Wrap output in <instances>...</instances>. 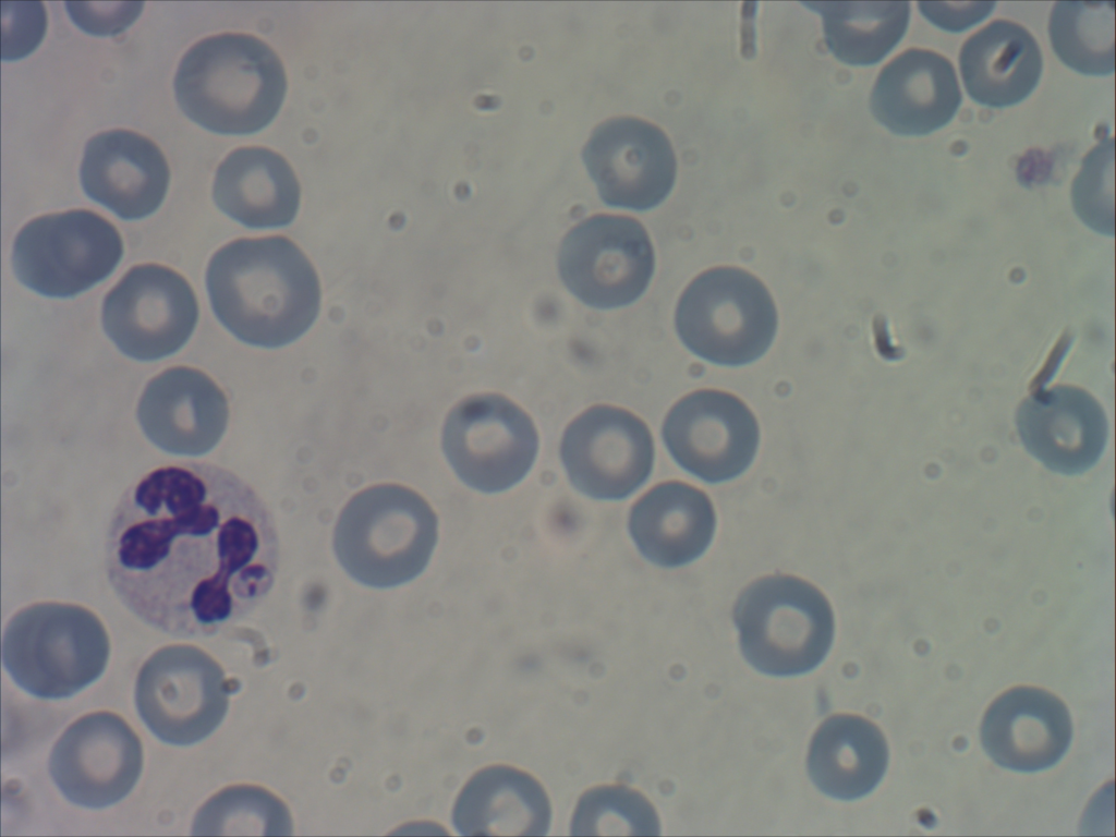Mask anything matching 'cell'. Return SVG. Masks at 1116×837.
Here are the masks:
<instances>
[{"label": "cell", "instance_id": "obj_1", "mask_svg": "<svg viewBox=\"0 0 1116 837\" xmlns=\"http://www.w3.org/2000/svg\"><path fill=\"white\" fill-rule=\"evenodd\" d=\"M277 566L264 502L210 463L147 473L125 490L108 526L106 569L117 596L177 638L216 633L269 590Z\"/></svg>", "mask_w": 1116, "mask_h": 837}, {"label": "cell", "instance_id": "obj_2", "mask_svg": "<svg viewBox=\"0 0 1116 837\" xmlns=\"http://www.w3.org/2000/svg\"><path fill=\"white\" fill-rule=\"evenodd\" d=\"M206 282L218 319L250 344H288L310 328L319 311L315 269L283 236L225 245L210 259Z\"/></svg>", "mask_w": 1116, "mask_h": 837}, {"label": "cell", "instance_id": "obj_3", "mask_svg": "<svg viewBox=\"0 0 1116 837\" xmlns=\"http://www.w3.org/2000/svg\"><path fill=\"white\" fill-rule=\"evenodd\" d=\"M287 89L283 65L260 39L226 33L195 44L175 77L177 101L193 122L220 134H251L279 111Z\"/></svg>", "mask_w": 1116, "mask_h": 837}, {"label": "cell", "instance_id": "obj_4", "mask_svg": "<svg viewBox=\"0 0 1116 837\" xmlns=\"http://www.w3.org/2000/svg\"><path fill=\"white\" fill-rule=\"evenodd\" d=\"M110 655L99 618L75 604L38 603L16 612L2 640V662L14 682L45 700L74 695L97 680Z\"/></svg>", "mask_w": 1116, "mask_h": 837}, {"label": "cell", "instance_id": "obj_5", "mask_svg": "<svg viewBox=\"0 0 1116 837\" xmlns=\"http://www.w3.org/2000/svg\"><path fill=\"white\" fill-rule=\"evenodd\" d=\"M437 539V518L417 493L381 484L355 495L335 531V551L359 582L389 587L426 567Z\"/></svg>", "mask_w": 1116, "mask_h": 837}, {"label": "cell", "instance_id": "obj_6", "mask_svg": "<svg viewBox=\"0 0 1116 837\" xmlns=\"http://www.w3.org/2000/svg\"><path fill=\"white\" fill-rule=\"evenodd\" d=\"M733 619L744 657L768 675L812 670L833 641L834 617L827 598L793 575H768L750 584L736 603Z\"/></svg>", "mask_w": 1116, "mask_h": 837}, {"label": "cell", "instance_id": "obj_7", "mask_svg": "<svg viewBox=\"0 0 1116 837\" xmlns=\"http://www.w3.org/2000/svg\"><path fill=\"white\" fill-rule=\"evenodd\" d=\"M682 342L698 356L719 365L753 362L771 345L777 312L765 286L736 267H717L696 277L676 312Z\"/></svg>", "mask_w": 1116, "mask_h": 837}, {"label": "cell", "instance_id": "obj_8", "mask_svg": "<svg viewBox=\"0 0 1116 837\" xmlns=\"http://www.w3.org/2000/svg\"><path fill=\"white\" fill-rule=\"evenodd\" d=\"M123 254L121 236L100 215L73 209L31 220L12 254L17 279L47 296L76 295L107 278Z\"/></svg>", "mask_w": 1116, "mask_h": 837}, {"label": "cell", "instance_id": "obj_9", "mask_svg": "<svg viewBox=\"0 0 1116 837\" xmlns=\"http://www.w3.org/2000/svg\"><path fill=\"white\" fill-rule=\"evenodd\" d=\"M228 694L220 665L190 644L156 651L140 669L135 683L142 720L158 739L174 745L208 737L227 713Z\"/></svg>", "mask_w": 1116, "mask_h": 837}, {"label": "cell", "instance_id": "obj_10", "mask_svg": "<svg viewBox=\"0 0 1116 837\" xmlns=\"http://www.w3.org/2000/svg\"><path fill=\"white\" fill-rule=\"evenodd\" d=\"M442 447L458 476L485 493L507 489L524 477L538 448L530 416L500 395H478L457 404L442 433Z\"/></svg>", "mask_w": 1116, "mask_h": 837}, {"label": "cell", "instance_id": "obj_11", "mask_svg": "<svg viewBox=\"0 0 1116 837\" xmlns=\"http://www.w3.org/2000/svg\"><path fill=\"white\" fill-rule=\"evenodd\" d=\"M654 252L643 226L624 216L592 217L565 238L559 272L582 302L598 308L623 306L646 289Z\"/></svg>", "mask_w": 1116, "mask_h": 837}, {"label": "cell", "instance_id": "obj_12", "mask_svg": "<svg viewBox=\"0 0 1116 837\" xmlns=\"http://www.w3.org/2000/svg\"><path fill=\"white\" fill-rule=\"evenodd\" d=\"M198 318L195 294L171 268L146 264L130 269L108 293L104 328L128 356L153 361L178 351Z\"/></svg>", "mask_w": 1116, "mask_h": 837}, {"label": "cell", "instance_id": "obj_13", "mask_svg": "<svg viewBox=\"0 0 1116 837\" xmlns=\"http://www.w3.org/2000/svg\"><path fill=\"white\" fill-rule=\"evenodd\" d=\"M50 776L72 803L101 809L122 800L143 767L142 742L118 714L98 711L72 723L52 748Z\"/></svg>", "mask_w": 1116, "mask_h": 837}, {"label": "cell", "instance_id": "obj_14", "mask_svg": "<svg viewBox=\"0 0 1116 837\" xmlns=\"http://www.w3.org/2000/svg\"><path fill=\"white\" fill-rule=\"evenodd\" d=\"M560 453L575 488L594 498L620 499L650 476L654 442L645 423L634 414L595 405L567 427Z\"/></svg>", "mask_w": 1116, "mask_h": 837}, {"label": "cell", "instance_id": "obj_15", "mask_svg": "<svg viewBox=\"0 0 1116 837\" xmlns=\"http://www.w3.org/2000/svg\"><path fill=\"white\" fill-rule=\"evenodd\" d=\"M663 438L676 462L708 483L740 475L751 464L760 440L757 422L736 396L703 389L669 411Z\"/></svg>", "mask_w": 1116, "mask_h": 837}, {"label": "cell", "instance_id": "obj_16", "mask_svg": "<svg viewBox=\"0 0 1116 837\" xmlns=\"http://www.w3.org/2000/svg\"><path fill=\"white\" fill-rule=\"evenodd\" d=\"M583 160L605 204L645 210L672 189L676 158L666 134L636 118L599 124L583 149Z\"/></svg>", "mask_w": 1116, "mask_h": 837}, {"label": "cell", "instance_id": "obj_17", "mask_svg": "<svg viewBox=\"0 0 1116 837\" xmlns=\"http://www.w3.org/2000/svg\"><path fill=\"white\" fill-rule=\"evenodd\" d=\"M222 390L203 372L172 367L153 378L137 408L147 438L173 454L201 456L220 440L228 422Z\"/></svg>", "mask_w": 1116, "mask_h": 837}, {"label": "cell", "instance_id": "obj_18", "mask_svg": "<svg viewBox=\"0 0 1116 837\" xmlns=\"http://www.w3.org/2000/svg\"><path fill=\"white\" fill-rule=\"evenodd\" d=\"M1016 422L1028 451L1064 474L1092 468L1107 439L1102 407L1089 392L1072 386H1055L1026 398Z\"/></svg>", "mask_w": 1116, "mask_h": 837}, {"label": "cell", "instance_id": "obj_19", "mask_svg": "<svg viewBox=\"0 0 1116 837\" xmlns=\"http://www.w3.org/2000/svg\"><path fill=\"white\" fill-rule=\"evenodd\" d=\"M85 193L122 219H140L162 203L170 181L168 162L148 137L128 130L93 136L80 170Z\"/></svg>", "mask_w": 1116, "mask_h": 837}, {"label": "cell", "instance_id": "obj_20", "mask_svg": "<svg viewBox=\"0 0 1116 837\" xmlns=\"http://www.w3.org/2000/svg\"><path fill=\"white\" fill-rule=\"evenodd\" d=\"M1071 720L1054 694L1032 687L1014 688L985 713L981 740L1000 766L1035 772L1056 764L1071 740Z\"/></svg>", "mask_w": 1116, "mask_h": 837}, {"label": "cell", "instance_id": "obj_21", "mask_svg": "<svg viewBox=\"0 0 1116 837\" xmlns=\"http://www.w3.org/2000/svg\"><path fill=\"white\" fill-rule=\"evenodd\" d=\"M960 102L950 61L918 48L906 50L883 68L870 99L875 119L900 135H924L944 126Z\"/></svg>", "mask_w": 1116, "mask_h": 837}, {"label": "cell", "instance_id": "obj_22", "mask_svg": "<svg viewBox=\"0 0 1116 837\" xmlns=\"http://www.w3.org/2000/svg\"><path fill=\"white\" fill-rule=\"evenodd\" d=\"M716 527L708 496L687 483L653 487L630 513L629 530L639 550L662 567H679L701 556Z\"/></svg>", "mask_w": 1116, "mask_h": 837}, {"label": "cell", "instance_id": "obj_23", "mask_svg": "<svg viewBox=\"0 0 1116 837\" xmlns=\"http://www.w3.org/2000/svg\"><path fill=\"white\" fill-rule=\"evenodd\" d=\"M959 63L969 96L994 108L1012 106L1028 97L1043 66L1033 36L1006 20L990 23L966 40Z\"/></svg>", "mask_w": 1116, "mask_h": 837}, {"label": "cell", "instance_id": "obj_24", "mask_svg": "<svg viewBox=\"0 0 1116 837\" xmlns=\"http://www.w3.org/2000/svg\"><path fill=\"white\" fill-rule=\"evenodd\" d=\"M216 205L250 228L289 225L300 204V186L287 160L263 147H242L219 165L213 187Z\"/></svg>", "mask_w": 1116, "mask_h": 837}, {"label": "cell", "instance_id": "obj_25", "mask_svg": "<svg viewBox=\"0 0 1116 837\" xmlns=\"http://www.w3.org/2000/svg\"><path fill=\"white\" fill-rule=\"evenodd\" d=\"M452 821L464 836L546 835L550 806L542 786L508 766L487 767L461 791Z\"/></svg>", "mask_w": 1116, "mask_h": 837}, {"label": "cell", "instance_id": "obj_26", "mask_svg": "<svg viewBox=\"0 0 1116 837\" xmlns=\"http://www.w3.org/2000/svg\"><path fill=\"white\" fill-rule=\"evenodd\" d=\"M888 750L881 730L860 716L826 719L811 742L808 769L824 793L853 800L871 792L882 779Z\"/></svg>", "mask_w": 1116, "mask_h": 837}, {"label": "cell", "instance_id": "obj_27", "mask_svg": "<svg viewBox=\"0 0 1116 837\" xmlns=\"http://www.w3.org/2000/svg\"><path fill=\"white\" fill-rule=\"evenodd\" d=\"M822 15L825 41L840 61L852 65L880 62L903 37L909 2H806Z\"/></svg>", "mask_w": 1116, "mask_h": 837}, {"label": "cell", "instance_id": "obj_28", "mask_svg": "<svg viewBox=\"0 0 1116 837\" xmlns=\"http://www.w3.org/2000/svg\"><path fill=\"white\" fill-rule=\"evenodd\" d=\"M1048 34L1057 57L1087 75L1114 72V3L1057 2L1051 13Z\"/></svg>", "mask_w": 1116, "mask_h": 837}, {"label": "cell", "instance_id": "obj_29", "mask_svg": "<svg viewBox=\"0 0 1116 837\" xmlns=\"http://www.w3.org/2000/svg\"><path fill=\"white\" fill-rule=\"evenodd\" d=\"M239 834L290 835L288 810L262 788L232 786L207 800L194 817V836Z\"/></svg>", "mask_w": 1116, "mask_h": 837}, {"label": "cell", "instance_id": "obj_30", "mask_svg": "<svg viewBox=\"0 0 1116 837\" xmlns=\"http://www.w3.org/2000/svg\"><path fill=\"white\" fill-rule=\"evenodd\" d=\"M659 824L651 803L639 792L621 787L594 788L575 809L572 835H657Z\"/></svg>", "mask_w": 1116, "mask_h": 837}, {"label": "cell", "instance_id": "obj_31", "mask_svg": "<svg viewBox=\"0 0 1116 837\" xmlns=\"http://www.w3.org/2000/svg\"><path fill=\"white\" fill-rule=\"evenodd\" d=\"M1071 198L1076 213L1089 227L1113 234V138L1103 140L1084 157L1072 182Z\"/></svg>", "mask_w": 1116, "mask_h": 837}, {"label": "cell", "instance_id": "obj_32", "mask_svg": "<svg viewBox=\"0 0 1116 837\" xmlns=\"http://www.w3.org/2000/svg\"><path fill=\"white\" fill-rule=\"evenodd\" d=\"M46 27L41 2H2V60L29 54L40 44Z\"/></svg>", "mask_w": 1116, "mask_h": 837}, {"label": "cell", "instance_id": "obj_33", "mask_svg": "<svg viewBox=\"0 0 1116 837\" xmlns=\"http://www.w3.org/2000/svg\"><path fill=\"white\" fill-rule=\"evenodd\" d=\"M72 21L85 33L110 36L123 32L140 15L143 2H66Z\"/></svg>", "mask_w": 1116, "mask_h": 837}, {"label": "cell", "instance_id": "obj_34", "mask_svg": "<svg viewBox=\"0 0 1116 837\" xmlns=\"http://www.w3.org/2000/svg\"><path fill=\"white\" fill-rule=\"evenodd\" d=\"M994 2H919L921 13L939 28L961 32L984 20Z\"/></svg>", "mask_w": 1116, "mask_h": 837}]
</instances>
